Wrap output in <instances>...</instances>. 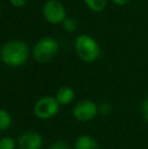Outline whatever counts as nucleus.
Segmentation results:
<instances>
[{"label":"nucleus","mask_w":148,"mask_h":149,"mask_svg":"<svg viewBox=\"0 0 148 149\" xmlns=\"http://www.w3.org/2000/svg\"><path fill=\"white\" fill-rule=\"evenodd\" d=\"M62 28L67 33H74L78 28V22L73 17H66L62 22Z\"/></svg>","instance_id":"obj_12"},{"label":"nucleus","mask_w":148,"mask_h":149,"mask_svg":"<svg viewBox=\"0 0 148 149\" xmlns=\"http://www.w3.org/2000/svg\"><path fill=\"white\" fill-rule=\"evenodd\" d=\"M9 2L12 6H14V7L20 8V7H22V6L26 5L28 0H9Z\"/></svg>","instance_id":"obj_16"},{"label":"nucleus","mask_w":148,"mask_h":149,"mask_svg":"<svg viewBox=\"0 0 148 149\" xmlns=\"http://www.w3.org/2000/svg\"><path fill=\"white\" fill-rule=\"evenodd\" d=\"M142 112H143V115H144L145 120H146V121L148 122V97L144 100V102H143Z\"/></svg>","instance_id":"obj_17"},{"label":"nucleus","mask_w":148,"mask_h":149,"mask_svg":"<svg viewBox=\"0 0 148 149\" xmlns=\"http://www.w3.org/2000/svg\"><path fill=\"white\" fill-rule=\"evenodd\" d=\"M99 113V106H97L94 102L89 100H83L76 104L73 109L74 118L79 122L91 121Z\"/></svg>","instance_id":"obj_6"},{"label":"nucleus","mask_w":148,"mask_h":149,"mask_svg":"<svg viewBox=\"0 0 148 149\" xmlns=\"http://www.w3.org/2000/svg\"><path fill=\"white\" fill-rule=\"evenodd\" d=\"M11 123H12V119L9 112L4 110V109L0 110V130L2 132L6 131V130L10 128Z\"/></svg>","instance_id":"obj_11"},{"label":"nucleus","mask_w":148,"mask_h":149,"mask_svg":"<svg viewBox=\"0 0 148 149\" xmlns=\"http://www.w3.org/2000/svg\"><path fill=\"white\" fill-rule=\"evenodd\" d=\"M112 104L110 102H101L99 106V113L101 115H109L112 112Z\"/></svg>","instance_id":"obj_15"},{"label":"nucleus","mask_w":148,"mask_h":149,"mask_svg":"<svg viewBox=\"0 0 148 149\" xmlns=\"http://www.w3.org/2000/svg\"><path fill=\"white\" fill-rule=\"evenodd\" d=\"M59 51V43L53 37H43L35 44L32 55L38 63H48Z\"/></svg>","instance_id":"obj_3"},{"label":"nucleus","mask_w":148,"mask_h":149,"mask_svg":"<svg viewBox=\"0 0 148 149\" xmlns=\"http://www.w3.org/2000/svg\"><path fill=\"white\" fill-rule=\"evenodd\" d=\"M60 104L56 97L44 96L37 100L34 107L35 115L41 120H49L55 117L59 112Z\"/></svg>","instance_id":"obj_4"},{"label":"nucleus","mask_w":148,"mask_h":149,"mask_svg":"<svg viewBox=\"0 0 148 149\" xmlns=\"http://www.w3.org/2000/svg\"><path fill=\"white\" fill-rule=\"evenodd\" d=\"M77 57L85 63H92L101 56V48L94 38L87 33L77 36L74 43Z\"/></svg>","instance_id":"obj_2"},{"label":"nucleus","mask_w":148,"mask_h":149,"mask_svg":"<svg viewBox=\"0 0 148 149\" xmlns=\"http://www.w3.org/2000/svg\"><path fill=\"white\" fill-rule=\"evenodd\" d=\"M49 149H72L68 145L66 142L58 140V141H54L51 145L49 146Z\"/></svg>","instance_id":"obj_14"},{"label":"nucleus","mask_w":148,"mask_h":149,"mask_svg":"<svg viewBox=\"0 0 148 149\" xmlns=\"http://www.w3.org/2000/svg\"><path fill=\"white\" fill-rule=\"evenodd\" d=\"M114 4H116L117 6H124L128 3L130 0H111Z\"/></svg>","instance_id":"obj_18"},{"label":"nucleus","mask_w":148,"mask_h":149,"mask_svg":"<svg viewBox=\"0 0 148 149\" xmlns=\"http://www.w3.org/2000/svg\"><path fill=\"white\" fill-rule=\"evenodd\" d=\"M43 16L46 22L51 24H62L65 19L66 9L65 6L58 0H48L43 6Z\"/></svg>","instance_id":"obj_5"},{"label":"nucleus","mask_w":148,"mask_h":149,"mask_svg":"<svg viewBox=\"0 0 148 149\" xmlns=\"http://www.w3.org/2000/svg\"><path fill=\"white\" fill-rule=\"evenodd\" d=\"M56 98L59 102L60 104H64V106H67V104H71L73 102L75 97V92L73 88L69 86H62L58 89L57 93H56Z\"/></svg>","instance_id":"obj_8"},{"label":"nucleus","mask_w":148,"mask_h":149,"mask_svg":"<svg viewBox=\"0 0 148 149\" xmlns=\"http://www.w3.org/2000/svg\"><path fill=\"white\" fill-rule=\"evenodd\" d=\"M74 149H99L97 141L88 135H81L74 143Z\"/></svg>","instance_id":"obj_9"},{"label":"nucleus","mask_w":148,"mask_h":149,"mask_svg":"<svg viewBox=\"0 0 148 149\" xmlns=\"http://www.w3.org/2000/svg\"><path fill=\"white\" fill-rule=\"evenodd\" d=\"M19 149H41L43 146V138L36 131H26L18 138Z\"/></svg>","instance_id":"obj_7"},{"label":"nucleus","mask_w":148,"mask_h":149,"mask_svg":"<svg viewBox=\"0 0 148 149\" xmlns=\"http://www.w3.org/2000/svg\"><path fill=\"white\" fill-rule=\"evenodd\" d=\"M1 60L8 67H19L30 57V48L22 40H11L2 46L0 51Z\"/></svg>","instance_id":"obj_1"},{"label":"nucleus","mask_w":148,"mask_h":149,"mask_svg":"<svg viewBox=\"0 0 148 149\" xmlns=\"http://www.w3.org/2000/svg\"><path fill=\"white\" fill-rule=\"evenodd\" d=\"M82 1L90 11L95 13L104 11L108 3V0H82Z\"/></svg>","instance_id":"obj_10"},{"label":"nucleus","mask_w":148,"mask_h":149,"mask_svg":"<svg viewBox=\"0 0 148 149\" xmlns=\"http://www.w3.org/2000/svg\"><path fill=\"white\" fill-rule=\"evenodd\" d=\"M15 141L10 137H3L0 140V149H14Z\"/></svg>","instance_id":"obj_13"}]
</instances>
